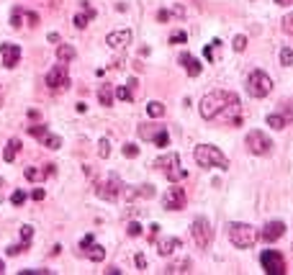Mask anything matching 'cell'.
Here are the masks:
<instances>
[{
  "label": "cell",
  "mask_w": 293,
  "mask_h": 275,
  "mask_svg": "<svg viewBox=\"0 0 293 275\" xmlns=\"http://www.w3.org/2000/svg\"><path fill=\"white\" fill-rule=\"evenodd\" d=\"M236 95L234 93H227V90H211V93H206L204 98H201V119H206V121H216L221 116V111L229 106V103L234 100Z\"/></svg>",
  "instance_id": "6da1fadb"
},
{
  "label": "cell",
  "mask_w": 293,
  "mask_h": 275,
  "mask_svg": "<svg viewBox=\"0 0 293 275\" xmlns=\"http://www.w3.org/2000/svg\"><path fill=\"white\" fill-rule=\"evenodd\" d=\"M227 234H229V242L236 249H250L257 239H260V232H257L252 224H242V221H232Z\"/></svg>",
  "instance_id": "7a4b0ae2"
},
{
  "label": "cell",
  "mask_w": 293,
  "mask_h": 275,
  "mask_svg": "<svg viewBox=\"0 0 293 275\" xmlns=\"http://www.w3.org/2000/svg\"><path fill=\"white\" fill-rule=\"evenodd\" d=\"M193 159L201 167H219V170L229 167V157L224 154L219 147H213V144H198L193 150Z\"/></svg>",
  "instance_id": "3957f363"
},
{
  "label": "cell",
  "mask_w": 293,
  "mask_h": 275,
  "mask_svg": "<svg viewBox=\"0 0 293 275\" xmlns=\"http://www.w3.org/2000/svg\"><path fill=\"white\" fill-rule=\"evenodd\" d=\"M244 90L250 98H267L270 93H273V80H270L267 72L263 70H252L250 75H247V83H244Z\"/></svg>",
  "instance_id": "277c9868"
},
{
  "label": "cell",
  "mask_w": 293,
  "mask_h": 275,
  "mask_svg": "<svg viewBox=\"0 0 293 275\" xmlns=\"http://www.w3.org/2000/svg\"><path fill=\"white\" fill-rule=\"evenodd\" d=\"M247 150H250L255 157H267L270 152H273V139H270L267 134H263L260 129H252L250 134H247Z\"/></svg>",
  "instance_id": "5b68a950"
},
{
  "label": "cell",
  "mask_w": 293,
  "mask_h": 275,
  "mask_svg": "<svg viewBox=\"0 0 293 275\" xmlns=\"http://www.w3.org/2000/svg\"><path fill=\"white\" fill-rule=\"evenodd\" d=\"M190 234H193V242H196L198 249H208V247H211L213 229H211L208 219H204V216H196L193 224H190Z\"/></svg>",
  "instance_id": "8992f818"
},
{
  "label": "cell",
  "mask_w": 293,
  "mask_h": 275,
  "mask_svg": "<svg viewBox=\"0 0 293 275\" xmlns=\"http://www.w3.org/2000/svg\"><path fill=\"white\" fill-rule=\"evenodd\" d=\"M260 265L270 275H286V257H283V252H278V249H263Z\"/></svg>",
  "instance_id": "52a82bcc"
},
{
  "label": "cell",
  "mask_w": 293,
  "mask_h": 275,
  "mask_svg": "<svg viewBox=\"0 0 293 275\" xmlns=\"http://www.w3.org/2000/svg\"><path fill=\"white\" fill-rule=\"evenodd\" d=\"M121 190H123V183L116 173H111L106 183H98V188H95V196L98 198H103V201H116L121 196Z\"/></svg>",
  "instance_id": "ba28073f"
},
{
  "label": "cell",
  "mask_w": 293,
  "mask_h": 275,
  "mask_svg": "<svg viewBox=\"0 0 293 275\" xmlns=\"http://www.w3.org/2000/svg\"><path fill=\"white\" fill-rule=\"evenodd\" d=\"M185 203H188L185 190L180 188L177 183H173V188H167V193L162 196V209H165V211H183Z\"/></svg>",
  "instance_id": "9c48e42d"
},
{
  "label": "cell",
  "mask_w": 293,
  "mask_h": 275,
  "mask_svg": "<svg viewBox=\"0 0 293 275\" xmlns=\"http://www.w3.org/2000/svg\"><path fill=\"white\" fill-rule=\"evenodd\" d=\"M67 83H70V72H67V64H64V62L54 64L52 70L47 72V85H49L52 90H59V88H64Z\"/></svg>",
  "instance_id": "30bf717a"
},
{
  "label": "cell",
  "mask_w": 293,
  "mask_h": 275,
  "mask_svg": "<svg viewBox=\"0 0 293 275\" xmlns=\"http://www.w3.org/2000/svg\"><path fill=\"white\" fill-rule=\"evenodd\" d=\"M106 44H108L111 49H116V52L126 49L129 44H131V31H129V29H121V31H111L108 36H106Z\"/></svg>",
  "instance_id": "8fae6325"
},
{
  "label": "cell",
  "mask_w": 293,
  "mask_h": 275,
  "mask_svg": "<svg viewBox=\"0 0 293 275\" xmlns=\"http://www.w3.org/2000/svg\"><path fill=\"white\" fill-rule=\"evenodd\" d=\"M286 234V224L283 221H267L265 229L260 232V239L263 242H275V239H280Z\"/></svg>",
  "instance_id": "7c38bea8"
},
{
  "label": "cell",
  "mask_w": 293,
  "mask_h": 275,
  "mask_svg": "<svg viewBox=\"0 0 293 275\" xmlns=\"http://www.w3.org/2000/svg\"><path fill=\"white\" fill-rule=\"evenodd\" d=\"M0 52H3V67L13 70L21 60V47H16V44H0Z\"/></svg>",
  "instance_id": "4fadbf2b"
},
{
  "label": "cell",
  "mask_w": 293,
  "mask_h": 275,
  "mask_svg": "<svg viewBox=\"0 0 293 275\" xmlns=\"http://www.w3.org/2000/svg\"><path fill=\"white\" fill-rule=\"evenodd\" d=\"M175 249H183V239H177V237H165L157 242V252H160L162 257H170Z\"/></svg>",
  "instance_id": "5bb4252c"
},
{
  "label": "cell",
  "mask_w": 293,
  "mask_h": 275,
  "mask_svg": "<svg viewBox=\"0 0 293 275\" xmlns=\"http://www.w3.org/2000/svg\"><path fill=\"white\" fill-rule=\"evenodd\" d=\"M180 64L185 67V72H188L190 77H198V75H201V70H204V64H201L193 54H188V52L180 54Z\"/></svg>",
  "instance_id": "9a60e30c"
},
{
  "label": "cell",
  "mask_w": 293,
  "mask_h": 275,
  "mask_svg": "<svg viewBox=\"0 0 293 275\" xmlns=\"http://www.w3.org/2000/svg\"><path fill=\"white\" fill-rule=\"evenodd\" d=\"M265 123L270 126V129H275V131H283L286 129V126L291 123V119L288 116H283V113H267V119H265Z\"/></svg>",
  "instance_id": "2e32d148"
},
{
  "label": "cell",
  "mask_w": 293,
  "mask_h": 275,
  "mask_svg": "<svg viewBox=\"0 0 293 275\" xmlns=\"http://www.w3.org/2000/svg\"><path fill=\"white\" fill-rule=\"evenodd\" d=\"M165 126H154V123H139V136L144 142H154V136L160 134Z\"/></svg>",
  "instance_id": "e0dca14e"
},
{
  "label": "cell",
  "mask_w": 293,
  "mask_h": 275,
  "mask_svg": "<svg viewBox=\"0 0 293 275\" xmlns=\"http://www.w3.org/2000/svg\"><path fill=\"white\" fill-rule=\"evenodd\" d=\"M177 162H180V154L170 152V154H165V157H160V159H154L152 167H157V170H162V173H165L167 167H173V165H177Z\"/></svg>",
  "instance_id": "ac0fdd59"
},
{
  "label": "cell",
  "mask_w": 293,
  "mask_h": 275,
  "mask_svg": "<svg viewBox=\"0 0 293 275\" xmlns=\"http://www.w3.org/2000/svg\"><path fill=\"white\" fill-rule=\"evenodd\" d=\"M116 98V90L111 88V85H100L98 88V100H100V106H111Z\"/></svg>",
  "instance_id": "d6986e66"
},
{
  "label": "cell",
  "mask_w": 293,
  "mask_h": 275,
  "mask_svg": "<svg viewBox=\"0 0 293 275\" xmlns=\"http://www.w3.org/2000/svg\"><path fill=\"white\" fill-rule=\"evenodd\" d=\"M75 54H77V52H75L72 44H59V47H57V60L64 62V64H67V62H72V60H75Z\"/></svg>",
  "instance_id": "ffe728a7"
},
{
  "label": "cell",
  "mask_w": 293,
  "mask_h": 275,
  "mask_svg": "<svg viewBox=\"0 0 293 275\" xmlns=\"http://www.w3.org/2000/svg\"><path fill=\"white\" fill-rule=\"evenodd\" d=\"M165 175H167V180H170V183H180V180H185L188 173L183 170V165L177 162V165H173V167H167V170H165Z\"/></svg>",
  "instance_id": "44dd1931"
},
{
  "label": "cell",
  "mask_w": 293,
  "mask_h": 275,
  "mask_svg": "<svg viewBox=\"0 0 293 275\" xmlns=\"http://www.w3.org/2000/svg\"><path fill=\"white\" fill-rule=\"evenodd\" d=\"M18 150H21V142H18V139H10V142L5 144V150H3V159H5V162H13L16 154H18Z\"/></svg>",
  "instance_id": "7402d4cb"
},
{
  "label": "cell",
  "mask_w": 293,
  "mask_h": 275,
  "mask_svg": "<svg viewBox=\"0 0 293 275\" xmlns=\"http://www.w3.org/2000/svg\"><path fill=\"white\" fill-rule=\"evenodd\" d=\"M146 113H149V119H162L165 116V103L149 100V103H146Z\"/></svg>",
  "instance_id": "603a6c76"
},
{
  "label": "cell",
  "mask_w": 293,
  "mask_h": 275,
  "mask_svg": "<svg viewBox=\"0 0 293 275\" xmlns=\"http://www.w3.org/2000/svg\"><path fill=\"white\" fill-rule=\"evenodd\" d=\"M190 265H193V262H190L188 257H183V260H180V262H173V265H167L165 268V273H190Z\"/></svg>",
  "instance_id": "cb8c5ba5"
},
{
  "label": "cell",
  "mask_w": 293,
  "mask_h": 275,
  "mask_svg": "<svg viewBox=\"0 0 293 275\" xmlns=\"http://www.w3.org/2000/svg\"><path fill=\"white\" fill-rule=\"evenodd\" d=\"M88 257L93 260V262H103L106 260V247H100V244H90V249H88Z\"/></svg>",
  "instance_id": "d4e9b609"
},
{
  "label": "cell",
  "mask_w": 293,
  "mask_h": 275,
  "mask_svg": "<svg viewBox=\"0 0 293 275\" xmlns=\"http://www.w3.org/2000/svg\"><path fill=\"white\" fill-rule=\"evenodd\" d=\"M98 157L100 159H108L111 157V142L108 139H100L98 142Z\"/></svg>",
  "instance_id": "484cf974"
},
{
  "label": "cell",
  "mask_w": 293,
  "mask_h": 275,
  "mask_svg": "<svg viewBox=\"0 0 293 275\" xmlns=\"http://www.w3.org/2000/svg\"><path fill=\"white\" fill-rule=\"evenodd\" d=\"M280 64H283V67H293V49H288V47L280 49Z\"/></svg>",
  "instance_id": "4316f807"
},
{
  "label": "cell",
  "mask_w": 293,
  "mask_h": 275,
  "mask_svg": "<svg viewBox=\"0 0 293 275\" xmlns=\"http://www.w3.org/2000/svg\"><path fill=\"white\" fill-rule=\"evenodd\" d=\"M44 147H49V150H59L62 139H59V136H54V134H47V136H44Z\"/></svg>",
  "instance_id": "83f0119b"
},
{
  "label": "cell",
  "mask_w": 293,
  "mask_h": 275,
  "mask_svg": "<svg viewBox=\"0 0 293 275\" xmlns=\"http://www.w3.org/2000/svg\"><path fill=\"white\" fill-rule=\"evenodd\" d=\"M29 134H31V136H39V139H44V136H47L49 131H47V126H44V123H36V126H29Z\"/></svg>",
  "instance_id": "f1b7e54d"
},
{
  "label": "cell",
  "mask_w": 293,
  "mask_h": 275,
  "mask_svg": "<svg viewBox=\"0 0 293 275\" xmlns=\"http://www.w3.org/2000/svg\"><path fill=\"white\" fill-rule=\"evenodd\" d=\"M21 16H24V10L16 8L13 16H10V26H13V29H21V26H24V18H21Z\"/></svg>",
  "instance_id": "f546056e"
},
{
  "label": "cell",
  "mask_w": 293,
  "mask_h": 275,
  "mask_svg": "<svg viewBox=\"0 0 293 275\" xmlns=\"http://www.w3.org/2000/svg\"><path fill=\"white\" fill-rule=\"evenodd\" d=\"M116 98H118V100H131V88H129V85L116 88Z\"/></svg>",
  "instance_id": "4dcf8cb0"
},
{
  "label": "cell",
  "mask_w": 293,
  "mask_h": 275,
  "mask_svg": "<svg viewBox=\"0 0 293 275\" xmlns=\"http://www.w3.org/2000/svg\"><path fill=\"white\" fill-rule=\"evenodd\" d=\"M121 152H123V157H129V159H131V157H137V154H139V147L129 142V144H123V150H121Z\"/></svg>",
  "instance_id": "1f68e13d"
},
{
  "label": "cell",
  "mask_w": 293,
  "mask_h": 275,
  "mask_svg": "<svg viewBox=\"0 0 293 275\" xmlns=\"http://www.w3.org/2000/svg\"><path fill=\"white\" fill-rule=\"evenodd\" d=\"M154 144H157V147H167V144H170V136H167V129H162L160 134L154 136Z\"/></svg>",
  "instance_id": "d6a6232c"
},
{
  "label": "cell",
  "mask_w": 293,
  "mask_h": 275,
  "mask_svg": "<svg viewBox=\"0 0 293 275\" xmlns=\"http://www.w3.org/2000/svg\"><path fill=\"white\" fill-rule=\"evenodd\" d=\"M188 41V33L185 31H175L173 36H170V44H185Z\"/></svg>",
  "instance_id": "836d02e7"
},
{
  "label": "cell",
  "mask_w": 293,
  "mask_h": 275,
  "mask_svg": "<svg viewBox=\"0 0 293 275\" xmlns=\"http://www.w3.org/2000/svg\"><path fill=\"white\" fill-rule=\"evenodd\" d=\"M41 175H44V173H39L36 167H26V170H24V178H26V180H39Z\"/></svg>",
  "instance_id": "e575fe53"
},
{
  "label": "cell",
  "mask_w": 293,
  "mask_h": 275,
  "mask_svg": "<svg viewBox=\"0 0 293 275\" xmlns=\"http://www.w3.org/2000/svg\"><path fill=\"white\" fill-rule=\"evenodd\" d=\"M280 26H283V31H286V33H291V36H293V13L283 16V24H280Z\"/></svg>",
  "instance_id": "d590c367"
},
{
  "label": "cell",
  "mask_w": 293,
  "mask_h": 275,
  "mask_svg": "<svg viewBox=\"0 0 293 275\" xmlns=\"http://www.w3.org/2000/svg\"><path fill=\"white\" fill-rule=\"evenodd\" d=\"M21 239H24V242H31L33 239V226H21Z\"/></svg>",
  "instance_id": "8d00e7d4"
},
{
  "label": "cell",
  "mask_w": 293,
  "mask_h": 275,
  "mask_svg": "<svg viewBox=\"0 0 293 275\" xmlns=\"http://www.w3.org/2000/svg\"><path fill=\"white\" fill-rule=\"evenodd\" d=\"M244 49H247V39L239 33V36H234V52H244Z\"/></svg>",
  "instance_id": "74e56055"
},
{
  "label": "cell",
  "mask_w": 293,
  "mask_h": 275,
  "mask_svg": "<svg viewBox=\"0 0 293 275\" xmlns=\"http://www.w3.org/2000/svg\"><path fill=\"white\" fill-rule=\"evenodd\" d=\"M24 201H26V193L24 190H16L13 196H10V203H13V206H21Z\"/></svg>",
  "instance_id": "f35d334b"
},
{
  "label": "cell",
  "mask_w": 293,
  "mask_h": 275,
  "mask_svg": "<svg viewBox=\"0 0 293 275\" xmlns=\"http://www.w3.org/2000/svg\"><path fill=\"white\" fill-rule=\"evenodd\" d=\"M26 244H29V242H24V244H13V247H8L5 252H8V255H10V257H16V255H21V252H24V249H26Z\"/></svg>",
  "instance_id": "ab89813d"
},
{
  "label": "cell",
  "mask_w": 293,
  "mask_h": 275,
  "mask_svg": "<svg viewBox=\"0 0 293 275\" xmlns=\"http://www.w3.org/2000/svg\"><path fill=\"white\" fill-rule=\"evenodd\" d=\"M126 232H129V237H139V234H142V226H139L137 221H131V224H129V229H126Z\"/></svg>",
  "instance_id": "60d3db41"
},
{
  "label": "cell",
  "mask_w": 293,
  "mask_h": 275,
  "mask_svg": "<svg viewBox=\"0 0 293 275\" xmlns=\"http://www.w3.org/2000/svg\"><path fill=\"white\" fill-rule=\"evenodd\" d=\"M93 242H95V237H93V234H85V237H83V242H80V247H83V249H88Z\"/></svg>",
  "instance_id": "b9f144b4"
},
{
  "label": "cell",
  "mask_w": 293,
  "mask_h": 275,
  "mask_svg": "<svg viewBox=\"0 0 293 275\" xmlns=\"http://www.w3.org/2000/svg\"><path fill=\"white\" fill-rule=\"evenodd\" d=\"M44 196H47V193H44L41 188H36V190H31V198H33V201H44Z\"/></svg>",
  "instance_id": "7bdbcfd3"
},
{
  "label": "cell",
  "mask_w": 293,
  "mask_h": 275,
  "mask_svg": "<svg viewBox=\"0 0 293 275\" xmlns=\"http://www.w3.org/2000/svg\"><path fill=\"white\" fill-rule=\"evenodd\" d=\"M26 24H29V26H36V24H39V16H36V13H26Z\"/></svg>",
  "instance_id": "ee69618b"
},
{
  "label": "cell",
  "mask_w": 293,
  "mask_h": 275,
  "mask_svg": "<svg viewBox=\"0 0 293 275\" xmlns=\"http://www.w3.org/2000/svg\"><path fill=\"white\" fill-rule=\"evenodd\" d=\"M134 262H137V268H139V270H144V268H146V260H144V255H137V257H134Z\"/></svg>",
  "instance_id": "f6af8a7d"
},
{
  "label": "cell",
  "mask_w": 293,
  "mask_h": 275,
  "mask_svg": "<svg viewBox=\"0 0 293 275\" xmlns=\"http://www.w3.org/2000/svg\"><path fill=\"white\" fill-rule=\"evenodd\" d=\"M157 234H160V224H152L149 226V239H157Z\"/></svg>",
  "instance_id": "bcb514c9"
},
{
  "label": "cell",
  "mask_w": 293,
  "mask_h": 275,
  "mask_svg": "<svg viewBox=\"0 0 293 275\" xmlns=\"http://www.w3.org/2000/svg\"><path fill=\"white\" fill-rule=\"evenodd\" d=\"M57 173V165H47V170H44V175H54Z\"/></svg>",
  "instance_id": "7dc6e473"
},
{
  "label": "cell",
  "mask_w": 293,
  "mask_h": 275,
  "mask_svg": "<svg viewBox=\"0 0 293 275\" xmlns=\"http://www.w3.org/2000/svg\"><path fill=\"white\" fill-rule=\"evenodd\" d=\"M170 18V13H167V10H160V13H157V21H167Z\"/></svg>",
  "instance_id": "c3c4849f"
},
{
  "label": "cell",
  "mask_w": 293,
  "mask_h": 275,
  "mask_svg": "<svg viewBox=\"0 0 293 275\" xmlns=\"http://www.w3.org/2000/svg\"><path fill=\"white\" fill-rule=\"evenodd\" d=\"M49 41L52 44H59V33H49Z\"/></svg>",
  "instance_id": "681fc988"
},
{
  "label": "cell",
  "mask_w": 293,
  "mask_h": 275,
  "mask_svg": "<svg viewBox=\"0 0 293 275\" xmlns=\"http://www.w3.org/2000/svg\"><path fill=\"white\" fill-rule=\"evenodd\" d=\"M273 3H278V5H293V0H273Z\"/></svg>",
  "instance_id": "f907efd6"
},
{
  "label": "cell",
  "mask_w": 293,
  "mask_h": 275,
  "mask_svg": "<svg viewBox=\"0 0 293 275\" xmlns=\"http://www.w3.org/2000/svg\"><path fill=\"white\" fill-rule=\"evenodd\" d=\"M0 106H3V88H0Z\"/></svg>",
  "instance_id": "816d5d0a"
},
{
  "label": "cell",
  "mask_w": 293,
  "mask_h": 275,
  "mask_svg": "<svg viewBox=\"0 0 293 275\" xmlns=\"http://www.w3.org/2000/svg\"><path fill=\"white\" fill-rule=\"evenodd\" d=\"M3 270H5V268H3V262H0V273H3Z\"/></svg>",
  "instance_id": "f5cc1de1"
}]
</instances>
